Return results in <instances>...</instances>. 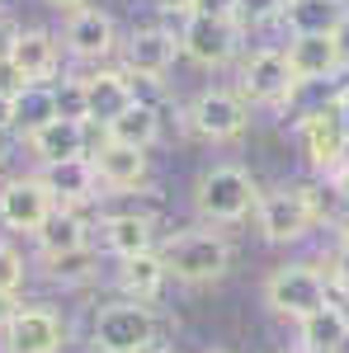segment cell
<instances>
[{"mask_svg":"<svg viewBox=\"0 0 349 353\" xmlns=\"http://www.w3.org/2000/svg\"><path fill=\"white\" fill-rule=\"evenodd\" d=\"M175 38H180V52H185L194 66L213 71V66H227V61L236 57L241 24H236V19H198V14H185V24H180Z\"/></svg>","mask_w":349,"mask_h":353,"instance_id":"6","label":"cell"},{"mask_svg":"<svg viewBox=\"0 0 349 353\" xmlns=\"http://www.w3.org/2000/svg\"><path fill=\"white\" fill-rule=\"evenodd\" d=\"M156 339H161V321L142 301L100 306L95 325H90V349L95 353H156Z\"/></svg>","mask_w":349,"mask_h":353,"instance_id":"3","label":"cell"},{"mask_svg":"<svg viewBox=\"0 0 349 353\" xmlns=\"http://www.w3.org/2000/svg\"><path fill=\"white\" fill-rule=\"evenodd\" d=\"M232 259H236V250H232L227 236H217V231H180V236H170L161 245L165 273L175 283H189V288L217 283L222 273L232 269Z\"/></svg>","mask_w":349,"mask_h":353,"instance_id":"2","label":"cell"},{"mask_svg":"<svg viewBox=\"0 0 349 353\" xmlns=\"http://www.w3.org/2000/svg\"><path fill=\"white\" fill-rule=\"evenodd\" d=\"M330 5H345V0H330Z\"/></svg>","mask_w":349,"mask_h":353,"instance_id":"42","label":"cell"},{"mask_svg":"<svg viewBox=\"0 0 349 353\" xmlns=\"http://www.w3.org/2000/svg\"><path fill=\"white\" fill-rule=\"evenodd\" d=\"M15 128V94H0V132Z\"/></svg>","mask_w":349,"mask_h":353,"instance_id":"37","label":"cell"},{"mask_svg":"<svg viewBox=\"0 0 349 353\" xmlns=\"http://www.w3.org/2000/svg\"><path fill=\"white\" fill-rule=\"evenodd\" d=\"M53 94H57V118L85 123V81L81 76H66L62 85H53Z\"/></svg>","mask_w":349,"mask_h":353,"instance_id":"28","label":"cell"},{"mask_svg":"<svg viewBox=\"0 0 349 353\" xmlns=\"http://www.w3.org/2000/svg\"><path fill=\"white\" fill-rule=\"evenodd\" d=\"M24 311V301H19V292H0V334H5V325L15 321Z\"/></svg>","mask_w":349,"mask_h":353,"instance_id":"34","label":"cell"},{"mask_svg":"<svg viewBox=\"0 0 349 353\" xmlns=\"http://www.w3.org/2000/svg\"><path fill=\"white\" fill-rule=\"evenodd\" d=\"M5 61L24 85H53V76L62 71V43L48 28H19V38H15Z\"/></svg>","mask_w":349,"mask_h":353,"instance_id":"13","label":"cell"},{"mask_svg":"<svg viewBox=\"0 0 349 353\" xmlns=\"http://www.w3.org/2000/svg\"><path fill=\"white\" fill-rule=\"evenodd\" d=\"M33 245H38L43 259H53V254H71V250H85V245H90V226H85L81 212L57 208L53 217L43 221V231L33 236Z\"/></svg>","mask_w":349,"mask_h":353,"instance_id":"22","label":"cell"},{"mask_svg":"<svg viewBox=\"0 0 349 353\" xmlns=\"http://www.w3.org/2000/svg\"><path fill=\"white\" fill-rule=\"evenodd\" d=\"M0 161H5V156H0Z\"/></svg>","mask_w":349,"mask_h":353,"instance_id":"44","label":"cell"},{"mask_svg":"<svg viewBox=\"0 0 349 353\" xmlns=\"http://www.w3.org/2000/svg\"><path fill=\"white\" fill-rule=\"evenodd\" d=\"M90 123H66V118H53L48 128H38V132L24 137L28 156L38 165H62V161H81L90 156Z\"/></svg>","mask_w":349,"mask_h":353,"instance_id":"16","label":"cell"},{"mask_svg":"<svg viewBox=\"0 0 349 353\" xmlns=\"http://www.w3.org/2000/svg\"><path fill=\"white\" fill-rule=\"evenodd\" d=\"M340 14H345V5H330V0H293L283 10V24L293 28V38H302V33H335Z\"/></svg>","mask_w":349,"mask_h":353,"instance_id":"25","label":"cell"},{"mask_svg":"<svg viewBox=\"0 0 349 353\" xmlns=\"http://www.w3.org/2000/svg\"><path fill=\"white\" fill-rule=\"evenodd\" d=\"M57 212L53 193L43 189V179L38 174H19V179H10L5 189H0V226L5 231H24V236H38L43 231V221Z\"/></svg>","mask_w":349,"mask_h":353,"instance_id":"7","label":"cell"},{"mask_svg":"<svg viewBox=\"0 0 349 353\" xmlns=\"http://www.w3.org/2000/svg\"><path fill=\"white\" fill-rule=\"evenodd\" d=\"M156 137H161V109H156V104H133L118 123L104 128V141H113V146H133V151H151Z\"/></svg>","mask_w":349,"mask_h":353,"instance_id":"23","label":"cell"},{"mask_svg":"<svg viewBox=\"0 0 349 353\" xmlns=\"http://www.w3.org/2000/svg\"><path fill=\"white\" fill-rule=\"evenodd\" d=\"M335 288H345L349 292V231H345V241H340V250H335V259H330V273H326Z\"/></svg>","mask_w":349,"mask_h":353,"instance_id":"32","label":"cell"},{"mask_svg":"<svg viewBox=\"0 0 349 353\" xmlns=\"http://www.w3.org/2000/svg\"><path fill=\"white\" fill-rule=\"evenodd\" d=\"M335 174H349V141H345V156H340V165H335Z\"/></svg>","mask_w":349,"mask_h":353,"instance_id":"39","label":"cell"},{"mask_svg":"<svg viewBox=\"0 0 349 353\" xmlns=\"http://www.w3.org/2000/svg\"><path fill=\"white\" fill-rule=\"evenodd\" d=\"M297 353H302V349H297Z\"/></svg>","mask_w":349,"mask_h":353,"instance_id":"45","label":"cell"},{"mask_svg":"<svg viewBox=\"0 0 349 353\" xmlns=\"http://www.w3.org/2000/svg\"><path fill=\"white\" fill-rule=\"evenodd\" d=\"M189 14H198V19H236V0H189Z\"/></svg>","mask_w":349,"mask_h":353,"instance_id":"31","label":"cell"},{"mask_svg":"<svg viewBox=\"0 0 349 353\" xmlns=\"http://www.w3.org/2000/svg\"><path fill=\"white\" fill-rule=\"evenodd\" d=\"M165 264H161V250L151 254H133V259H118V288H123V301H147L165 288Z\"/></svg>","mask_w":349,"mask_h":353,"instance_id":"21","label":"cell"},{"mask_svg":"<svg viewBox=\"0 0 349 353\" xmlns=\"http://www.w3.org/2000/svg\"><path fill=\"white\" fill-rule=\"evenodd\" d=\"M335 109H340V123H345V137H349V90L335 94Z\"/></svg>","mask_w":349,"mask_h":353,"instance_id":"38","label":"cell"},{"mask_svg":"<svg viewBox=\"0 0 349 353\" xmlns=\"http://www.w3.org/2000/svg\"><path fill=\"white\" fill-rule=\"evenodd\" d=\"M175 57H180V38L170 28H133L128 43H123V71L133 81L156 85L175 66Z\"/></svg>","mask_w":349,"mask_h":353,"instance_id":"10","label":"cell"},{"mask_svg":"<svg viewBox=\"0 0 349 353\" xmlns=\"http://www.w3.org/2000/svg\"><path fill=\"white\" fill-rule=\"evenodd\" d=\"M335 353H349V330H345V339H340V344H335Z\"/></svg>","mask_w":349,"mask_h":353,"instance_id":"41","label":"cell"},{"mask_svg":"<svg viewBox=\"0 0 349 353\" xmlns=\"http://www.w3.org/2000/svg\"><path fill=\"white\" fill-rule=\"evenodd\" d=\"M156 353H170V349H156Z\"/></svg>","mask_w":349,"mask_h":353,"instance_id":"43","label":"cell"},{"mask_svg":"<svg viewBox=\"0 0 349 353\" xmlns=\"http://www.w3.org/2000/svg\"><path fill=\"white\" fill-rule=\"evenodd\" d=\"M265 301L274 316H288V321H307L330 306V278L312 264H283L265 278Z\"/></svg>","mask_w":349,"mask_h":353,"instance_id":"4","label":"cell"},{"mask_svg":"<svg viewBox=\"0 0 349 353\" xmlns=\"http://www.w3.org/2000/svg\"><path fill=\"white\" fill-rule=\"evenodd\" d=\"M24 288V254L19 245L0 241V292H19Z\"/></svg>","mask_w":349,"mask_h":353,"instance_id":"29","label":"cell"},{"mask_svg":"<svg viewBox=\"0 0 349 353\" xmlns=\"http://www.w3.org/2000/svg\"><path fill=\"white\" fill-rule=\"evenodd\" d=\"M255 212H260V231H265V241L288 245V241H302V236L317 226V217H321V203H317V189H302V184H293V189L265 193Z\"/></svg>","mask_w":349,"mask_h":353,"instance_id":"5","label":"cell"},{"mask_svg":"<svg viewBox=\"0 0 349 353\" xmlns=\"http://www.w3.org/2000/svg\"><path fill=\"white\" fill-rule=\"evenodd\" d=\"M62 48L76 57V61H104L113 48H118V28L109 19L104 10H81V14H71L66 28H62Z\"/></svg>","mask_w":349,"mask_h":353,"instance_id":"17","label":"cell"},{"mask_svg":"<svg viewBox=\"0 0 349 353\" xmlns=\"http://www.w3.org/2000/svg\"><path fill=\"white\" fill-rule=\"evenodd\" d=\"M255 208H260V189H255L250 170H241V165H213L194 184V212L208 221V226L241 221Z\"/></svg>","mask_w":349,"mask_h":353,"instance_id":"1","label":"cell"},{"mask_svg":"<svg viewBox=\"0 0 349 353\" xmlns=\"http://www.w3.org/2000/svg\"><path fill=\"white\" fill-rule=\"evenodd\" d=\"M5 353H62L66 344V321L57 316L53 306H24L5 334H0Z\"/></svg>","mask_w":349,"mask_h":353,"instance_id":"12","label":"cell"},{"mask_svg":"<svg viewBox=\"0 0 349 353\" xmlns=\"http://www.w3.org/2000/svg\"><path fill=\"white\" fill-rule=\"evenodd\" d=\"M85 81V123L95 132H104L109 123H118L137 104V85L128 71H90Z\"/></svg>","mask_w":349,"mask_h":353,"instance_id":"11","label":"cell"},{"mask_svg":"<svg viewBox=\"0 0 349 353\" xmlns=\"http://www.w3.org/2000/svg\"><path fill=\"white\" fill-rule=\"evenodd\" d=\"M345 330H349V311L326 306V311L307 316V321L297 325V349L302 353H335V344L345 339Z\"/></svg>","mask_w":349,"mask_h":353,"instance_id":"24","label":"cell"},{"mask_svg":"<svg viewBox=\"0 0 349 353\" xmlns=\"http://www.w3.org/2000/svg\"><path fill=\"white\" fill-rule=\"evenodd\" d=\"M100 241L109 254L118 259H133V254H151L156 250V221L147 212H118V217L100 221Z\"/></svg>","mask_w":349,"mask_h":353,"instance_id":"20","label":"cell"},{"mask_svg":"<svg viewBox=\"0 0 349 353\" xmlns=\"http://www.w3.org/2000/svg\"><path fill=\"white\" fill-rule=\"evenodd\" d=\"M293 0H236V24H265V19H279Z\"/></svg>","mask_w":349,"mask_h":353,"instance_id":"30","label":"cell"},{"mask_svg":"<svg viewBox=\"0 0 349 353\" xmlns=\"http://www.w3.org/2000/svg\"><path fill=\"white\" fill-rule=\"evenodd\" d=\"M43 5L57 10V14H66V19H71V14H81V10H90V0H43Z\"/></svg>","mask_w":349,"mask_h":353,"instance_id":"36","label":"cell"},{"mask_svg":"<svg viewBox=\"0 0 349 353\" xmlns=\"http://www.w3.org/2000/svg\"><path fill=\"white\" fill-rule=\"evenodd\" d=\"M15 38H19V24H15L10 14H0V61L10 57V48H15Z\"/></svg>","mask_w":349,"mask_h":353,"instance_id":"35","label":"cell"},{"mask_svg":"<svg viewBox=\"0 0 349 353\" xmlns=\"http://www.w3.org/2000/svg\"><path fill=\"white\" fill-rule=\"evenodd\" d=\"M217 353H222V349H217Z\"/></svg>","mask_w":349,"mask_h":353,"instance_id":"46","label":"cell"},{"mask_svg":"<svg viewBox=\"0 0 349 353\" xmlns=\"http://www.w3.org/2000/svg\"><path fill=\"white\" fill-rule=\"evenodd\" d=\"M302 151H307V161L317 165V170H335L340 156H345V123H340V109H335V99L330 104H317V109L302 113Z\"/></svg>","mask_w":349,"mask_h":353,"instance_id":"14","label":"cell"},{"mask_svg":"<svg viewBox=\"0 0 349 353\" xmlns=\"http://www.w3.org/2000/svg\"><path fill=\"white\" fill-rule=\"evenodd\" d=\"M90 165L100 174V184L113 193H128L147 184V170H151V156L147 151H133V146H113V141H100L90 151Z\"/></svg>","mask_w":349,"mask_h":353,"instance_id":"18","label":"cell"},{"mask_svg":"<svg viewBox=\"0 0 349 353\" xmlns=\"http://www.w3.org/2000/svg\"><path fill=\"white\" fill-rule=\"evenodd\" d=\"M335 52H340V71H349V10L340 14V24H335Z\"/></svg>","mask_w":349,"mask_h":353,"instance_id":"33","label":"cell"},{"mask_svg":"<svg viewBox=\"0 0 349 353\" xmlns=\"http://www.w3.org/2000/svg\"><path fill=\"white\" fill-rule=\"evenodd\" d=\"M288 71H293L297 85H312V81H330L340 71V52H335V38L330 33H302V38H288Z\"/></svg>","mask_w":349,"mask_h":353,"instance_id":"19","label":"cell"},{"mask_svg":"<svg viewBox=\"0 0 349 353\" xmlns=\"http://www.w3.org/2000/svg\"><path fill=\"white\" fill-rule=\"evenodd\" d=\"M293 71H288V57L279 52V48H260V52L250 57L241 66V94L245 104H269V109H279V104H288V94H293Z\"/></svg>","mask_w":349,"mask_h":353,"instance_id":"8","label":"cell"},{"mask_svg":"<svg viewBox=\"0 0 349 353\" xmlns=\"http://www.w3.org/2000/svg\"><path fill=\"white\" fill-rule=\"evenodd\" d=\"M53 118H57L53 85H24V90L15 94V128H24V137L38 132V128H48Z\"/></svg>","mask_w":349,"mask_h":353,"instance_id":"26","label":"cell"},{"mask_svg":"<svg viewBox=\"0 0 349 353\" xmlns=\"http://www.w3.org/2000/svg\"><path fill=\"white\" fill-rule=\"evenodd\" d=\"M43 273H48L53 283L76 288V283H90V278L100 273V254H95V245L71 250V254H53V259H43Z\"/></svg>","mask_w":349,"mask_h":353,"instance_id":"27","label":"cell"},{"mask_svg":"<svg viewBox=\"0 0 349 353\" xmlns=\"http://www.w3.org/2000/svg\"><path fill=\"white\" fill-rule=\"evenodd\" d=\"M38 179H43V189L53 193V203L66 208V212H81L85 203L100 198V174H95L90 156L62 161V165H38Z\"/></svg>","mask_w":349,"mask_h":353,"instance_id":"15","label":"cell"},{"mask_svg":"<svg viewBox=\"0 0 349 353\" xmlns=\"http://www.w3.org/2000/svg\"><path fill=\"white\" fill-rule=\"evenodd\" d=\"M189 128L198 137H208V141H236L250 128V109L232 90H203L189 109Z\"/></svg>","mask_w":349,"mask_h":353,"instance_id":"9","label":"cell"},{"mask_svg":"<svg viewBox=\"0 0 349 353\" xmlns=\"http://www.w3.org/2000/svg\"><path fill=\"white\" fill-rule=\"evenodd\" d=\"M335 184H340V193H345V203H349V174H335Z\"/></svg>","mask_w":349,"mask_h":353,"instance_id":"40","label":"cell"}]
</instances>
